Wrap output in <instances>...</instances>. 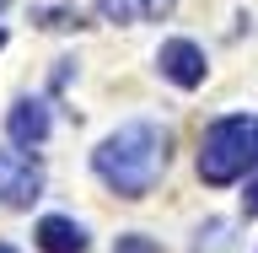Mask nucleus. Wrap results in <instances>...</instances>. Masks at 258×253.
<instances>
[{"label":"nucleus","instance_id":"obj_1","mask_svg":"<svg viewBox=\"0 0 258 253\" xmlns=\"http://www.w3.org/2000/svg\"><path fill=\"white\" fill-rule=\"evenodd\" d=\"M167 145H172V135L161 124L135 119V124H118L92 151V167L118 199H145V194L156 189V178L167 173Z\"/></svg>","mask_w":258,"mask_h":253},{"label":"nucleus","instance_id":"obj_2","mask_svg":"<svg viewBox=\"0 0 258 253\" xmlns=\"http://www.w3.org/2000/svg\"><path fill=\"white\" fill-rule=\"evenodd\" d=\"M258 167V119L253 113H231V119H215L199 140V178L210 189H226Z\"/></svg>","mask_w":258,"mask_h":253},{"label":"nucleus","instance_id":"obj_3","mask_svg":"<svg viewBox=\"0 0 258 253\" xmlns=\"http://www.w3.org/2000/svg\"><path fill=\"white\" fill-rule=\"evenodd\" d=\"M43 194V167L22 151H0V199L6 205H32Z\"/></svg>","mask_w":258,"mask_h":253},{"label":"nucleus","instance_id":"obj_4","mask_svg":"<svg viewBox=\"0 0 258 253\" xmlns=\"http://www.w3.org/2000/svg\"><path fill=\"white\" fill-rule=\"evenodd\" d=\"M156 65H161V76L172 81V86H183V92H194V86L205 81V48L188 43V38H172V43H161Z\"/></svg>","mask_w":258,"mask_h":253},{"label":"nucleus","instance_id":"obj_5","mask_svg":"<svg viewBox=\"0 0 258 253\" xmlns=\"http://www.w3.org/2000/svg\"><path fill=\"white\" fill-rule=\"evenodd\" d=\"M48 103L43 97H16L11 113H6V135H11V145H43L48 140Z\"/></svg>","mask_w":258,"mask_h":253},{"label":"nucleus","instance_id":"obj_6","mask_svg":"<svg viewBox=\"0 0 258 253\" xmlns=\"http://www.w3.org/2000/svg\"><path fill=\"white\" fill-rule=\"evenodd\" d=\"M38 248L43 253H81L86 248V226L70 216H43L38 221Z\"/></svg>","mask_w":258,"mask_h":253},{"label":"nucleus","instance_id":"obj_7","mask_svg":"<svg viewBox=\"0 0 258 253\" xmlns=\"http://www.w3.org/2000/svg\"><path fill=\"white\" fill-rule=\"evenodd\" d=\"M177 0H97V16L102 22H161L172 16Z\"/></svg>","mask_w":258,"mask_h":253},{"label":"nucleus","instance_id":"obj_8","mask_svg":"<svg viewBox=\"0 0 258 253\" xmlns=\"http://www.w3.org/2000/svg\"><path fill=\"white\" fill-rule=\"evenodd\" d=\"M205 232H210V242H194V253H226L231 248V226L226 221H210Z\"/></svg>","mask_w":258,"mask_h":253},{"label":"nucleus","instance_id":"obj_9","mask_svg":"<svg viewBox=\"0 0 258 253\" xmlns=\"http://www.w3.org/2000/svg\"><path fill=\"white\" fill-rule=\"evenodd\" d=\"M38 22L54 27V32H64V27H81V11H38Z\"/></svg>","mask_w":258,"mask_h":253},{"label":"nucleus","instance_id":"obj_10","mask_svg":"<svg viewBox=\"0 0 258 253\" xmlns=\"http://www.w3.org/2000/svg\"><path fill=\"white\" fill-rule=\"evenodd\" d=\"M113 253H161L151 237H140V232H129V237H118L113 242Z\"/></svg>","mask_w":258,"mask_h":253},{"label":"nucleus","instance_id":"obj_11","mask_svg":"<svg viewBox=\"0 0 258 253\" xmlns=\"http://www.w3.org/2000/svg\"><path fill=\"white\" fill-rule=\"evenodd\" d=\"M242 205H247V216H258V178L247 183V194H242Z\"/></svg>","mask_w":258,"mask_h":253},{"label":"nucleus","instance_id":"obj_12","mask_svg":"<svg viewBox=\"0 0 258 253\" xmlns=\"http://www.w3.org/2000/svg\"><path fill=\"white\" fill-rule=\"evenodd\" d=\"M0 253H16V248H6V242H0Z\"/></svg>","mask_w":258,"mask_h":253},{"label":"nucleus","instance_id":"obj_13","mask_svg":"<svg viewBox=\"0 0 258 253\" xmlns=\"http://www.w3.org/2000/svg\"><path fill=\"white\" fill-rule=\"evenodd\" d=\"M0 48H6V32H0Z\"/></svg>","mask_w":258,"mask_h":253},{"label":"nucleus","instance_id":"obj_14","mask_svg":"<svg viewBox=\"0 0 258 253\" xmlns=\"http://www.w3.org/2000/svg\"><path fill=\"white\" fill-rule=\"evenodd\" d=\"M0 11H6V0H0Z\"/></svg>","mask_w":258,"mask_h":253}]
</instances>
